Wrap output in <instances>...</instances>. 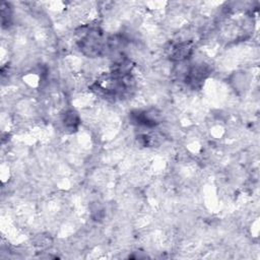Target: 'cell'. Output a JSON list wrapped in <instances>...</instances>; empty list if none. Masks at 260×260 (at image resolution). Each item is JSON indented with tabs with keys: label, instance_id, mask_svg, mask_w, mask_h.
Returning <instances> with one entry per match:
<instances>
[{
	"label": "cell",
	"instance_id": "obj_5",
	"mask_svg": "<svg viewBox=\"0 0 260 260\" xmlns=\"http://www.w3.org/2000/svg\"><path fill=\"white\" fill-rule=\"evenodd\" d=\"M193 45L190 42H179L171 46L170 58L173 61H184L189 58L192 53Z\"/></svg>",
	"mask_w": 260,
	"mask_h": 260
},
{
	"label": "cell",
	"instance_id": "obj_1",
	"mask_svg": "<svg viewBox=\"0 0 260 260\" xmlns=\"http://www.w3.org/2000/svg\"><path fill=\"white\" fill-rule=\"evenodd\" d=\"M135 87L132 66L127 59H119L109 72L102 74L90 86L98 95L108 101L128 99Z\"/></svg>",
	"mask_w": 260,
	"mask_h": 260
},
{
	"label": "cell",
	"instance_id": "obj_6",
	"mask_svg": "<svg viewBox=\"0 0 260 260\" xmlns=\"http://www.w3.org/2000/svg\"><path fill=\"white\" fill-rule=\"evenodd\" d=\"M62 124L66 130L73 132L78 128L79 117L74 111H67L62 117Z\"/></svg>",
	"mask_w": 260,
	"mask_h": 260
},
{
	"label": "cell",
	"instance_id": "obj_3",
	"mask_svg": "<svg viewBox=\"0 0 260 260\" xmlns=\"http://www.w3.org/2000/svg\"><path fill=\"white\" fill-rule=\"evenodd\" d=\"M210 70L208 65L204 63L192 64L186 71L184 81L185 83L193 89L200 88L207 78Z\"/></svg>",
	"mask_w": 260,
	"mask_h": 260
},
{
	"label": "cell",
	"instance_id": "obj_4",
	"mask_svg": "<svg viewBox=\"0 0 260 260\" xmlns=\"http://www.w3.org/2000/svg\"><path fill=\"white\" fill-rule=\"evenodd\" d=\"M132 123L147 128H152L159 123L158 114L155 110L150 111H135L130 116Z\"/></svg>",
	"mask_w": 260,
	"mask_h": 260
},
{
	"label": "cell",
	"instance_id": "obj_2",
	"mask_svg": "<svg viewBox=\"0 0 260 260\" xmlns=\"http://www.w3.org/2000/svg\"><path fill=\"white\" fill-rule=\"evenodd\" d=\"M75 32L77 48L83 55L94 58L108 52L109 39L99 26L83 25Z\"/></svg>",
	"mask_w": 260,
	"mask_h": 260
}]
</instances>
